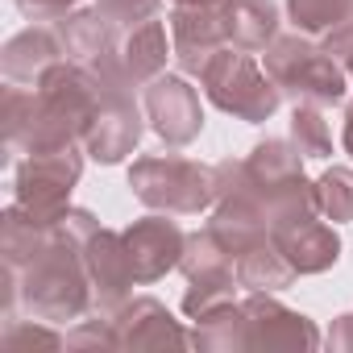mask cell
Returning a JSON list of instances; mask_svg holds the SVG:
<instances>
[{
	"label": "cell",
	"mask_w": 353,
	"mask_h": 353,
	"mask_svg": "<svg viewBox=\"0 0 353 353\" xmlns=\"http://www.w3.org/2000/svg\"><path fill=\"white\" fill-rule=\"evenodd\" d=\"M166 59H174V50H170V42H166V26H162L158 17H150V21H141V26L121 30L112 59H108L96 75L104 79V88H125V92H133V88H145L150 79H158V75L166 71Z\"/></svg>",
	"instance_id": "obj_8"
},
{
	"label": "cell",
	"mask_w": 353,
	"mask_h": 353,
	"mask_svg": "<svg viewBox=\"0 0 353 353\" xmlns=\"http://www.w3.org/2000/svg\"><path fill=\"white\" fill-rule=\"evenodd\" d=\"M141 133H145V121H141V112L133 104V92H125V88L108 92L100 112L92 117V125L83 133V154L96 158L100 166H117L137 150Z\"/></svg>",
	"instance_id": "obj_12"
},
{
	"label": "cell",
	"mask_w": 353,
	"mask_h": 353,
	"mask_svg": "<svg viewBox=\"0 0 353 353\" xmlns=\"http://www.w3.org/2000/svg\"><path fill=\"white\" fill-rule=\"evenodd\" d=\"M129 188L150 212L200 216L216 204V166L179 154H145L129 166Z\"/></svg>",
	"instance_id": "obj_3"
},
{
	"label": "cell",
	"mask_w": 353,
	"mask_h": 353,
	"mask_svg": "<svg viewBox=\"0 0 353 353\" xmlns=\"http://www.w3.org/2000/svg\"><path fill=\"white\" fill-rule=\"evenodd\" d=\"M291 141L303 158H328L332 154V133L324 125L320 104H295L291 112Z\"/></svg>",
	"instance_id": "obj_25"
},
{
	"label": "cell",
	"mask_w": 353,
	"mask_h": 353,
	"mask_svg": "<svg viewBox=\"0 0 353 353\" xmlns=\"http://www.w3.org/2000/svg\"><path fill=\"white\" fill-rule=\"evenodd\" d=\"M67 349H117L112 345V324L104 312H92L83 320H75V328L67 332Z\"/></svg>",
	"instance_id": "obj_27"
},
{
	"label": "cell",
	"mask_w": 353,
	"mask_h": 353,
	"mask_svg": "<svg viewBox=\"0 0 353 353\" xmlns=\"http://www.w3.org/2000/svg\"><path fill=\"white\" fill-rule=\"evenodd\" d=\"M179 270L188 283H237V258L221 245V237L212 229L188 233Z\"/></svg>",
	"instance_id": "obj_21"
},
{
	"label": "cell",
	"mask_w": 353,
	"mask_h": 353,
	"mask_svg": "<svg viewBox=\"0 0 353 353\" xmlns=\"http://www.w3.org/2000/svg\"><path fill=\"white\" fill-rule=\"evenodd\" d=\"M158 5H162V0H96V9H100L104 17H112L121 30L150 21V17L158 13Z\"/></svg>",
	"instance_id": "obj_29"
},
{
	"label": "cell",
	"mask_w": 353,
	"mask_h": 353,
	"mask_svg": "<svg viewBox=\"0 0 353 353\" xmlns=\"http://www.w3.org/2000/svg\"><path fill=\"white\" fill-rule=\"evenodd\" d=\"M83 262H88V274H92V291H96V307L92 312L112 316L133 295V283H137L129 250H125V233H112V229L100 225L83 241Z\"/></svg>",
	"instance_id": "obj_13"
},
{
	"label": "cell",
	"mask_w": 353,
	"mask_h": 353,
	"mask_svg": "<svg viewBox=\"0 0 353 353\" xmlns=\"http://www.w3.org/2000/svg\"><path fill=\"white\" fill-rule=\"evenodd\" d=\"M13 5L30 17V21H63L79 0H13Z\"/></svg>",
	"instance_id": "obj_30"
},
{
	"label": "cell",
	"mask_w": 353,
	"mask_h": 353,
	"mask_svg": "<svg viewBox=\"0 0 353 353\" xmlns=\"http://www.w3.org/2000/svg\"><path fill=\"white\" fill-rule=\"evenodd\" d=\"M192 349H200V353H245L250 349L245 307L237 299H229V303H216L204 316H196Z\"/></svg>",
	"instance_id": "obj_20"
},
{
	"label": "cell",
	"mask_w": 353,
	"mask_h": 353,
	"mask_svg": "<svg viewBox=\"0 0 353 353\" xmlns=\"http://www.w3.org/2000/svg\"><path fill=\"white\" fill-rule=\"evenodd\" d=\"M274 245L283 250V258L295 266V274H324L341 262V237L332 225L307 216V221H287L279 229H270Z\"/></svg>",
	"instance_id": "obj_16"
},
{
	"label": "cell",
	"mask_w": 353,
	"mask_h": 353,
	"mask_svg": "<svg viewBox=\"0 0 353 353\" xmlns=\"http://www.w3.org/2000/svg\"><path fill=\"white\" fill-rule=\"evenodd\" d=\"M237 287H241V283H188L183 312L196 320V316H204L208 307H216V303H229V299L237 295Z\"/></svg>",
	"instance_id": "obj_28"
},
{
	"label": "cell",
	"mask_w": 353,
	"mask_h": 353,
	"mask_svg": "<svg viewBox=\"0 0 353 353\" xmlns=\"http://www.w3.org/2000/svg\"><path fill=\"white\" fill-rule=\"evenodd\" d=\"M341 145H345V154L353 158V100L345 104V129H341Z\"/></svg>",
	"instance_id": "obj_33"
},
{
	"label": "cell",
	"mask_w": 353,
	"mask_h": 353,
	"mask_svg": "<svg viewBox=\"0 0 353 353\" xmlns=\"http://www.w3.org/2000/svg\"><path fill=\"white\" fill-rule=\"evenodd\" d=\"M170 5H212L216 9V5H225V0H170Z\"/></svg>",
	"instance_id": "obj_34"
},
{
	"label": "cell",
	"mask_w": 353,
	"mask_h": 353,
	"mask_svg": "<svg viewBox=\"0 0 353 353\" xmlns=\"http://www.w3.org/2000/svg\"><path fill=\"white\" fill-rule=\"evenodd\" d=\"M353 13V0H287V17L299 34L324 38Z\"/></svg>",
	"instance_id": "obj_23"
},
{
	"label": "cell",
	"mask_w": 353,
	"mask_h": 353,
	"mask_svg": "<svg viewBox=\"0 0 353 353\" xmlns=\"http://www.w3.org/2000/svg\"><path fill=\"white\" fill-rule=\"evenodd\" d=\"M266 75L295 104H320V108L341 104L345 100V79H349L341 59L324 42H312L299 30L287 34V38H274L266 46Z\"/></svg>",
	"instance_id": "obj_4"
},
{
	"label": "cell",
	"mask_w": 353,
	"mask_h": 353,
	"mask_svg": "<svg viewBox=\"0 0 353 353\" xmlns=\"http://www.w3.org/2000/svg\"><path fill=\"white\" fill-rule=\"evenodd\" d=\"M59 38H63V50L71 63H83L92 71H100L112 50H117V38H121V26L112 17H104L100 9H71L63 21H54Z\"/></svg>",
	"instance_id": "obj_17"
},
{
	"label": "cell",
	"mask_w": 353,
	"mask_h": 353,
	"mask_svg": "<svg viewBox=\"0 0 353 353\" xmlns=\"http://www.w3.org/2000/svg\"><path fill=\"white\" fill-rule=\"evenodd\" d=\"M108 324H112V345L117 349H188L192 345L183 324L154 295H129L108 316Z\"/></svg>",
	"instance_id": "obj_11"
},
{
	"label": "cell",
	"mask_w": 353,
	"mask_h": 353,
	"mask_svg": "<svg viewBox=\"0 0 353 353\" xmlns=\"http://www.w3.org/2000/svg\"><path fill=\"white\" fill-rule=\"evenodd\" d=\"M225 21H221V5H174L170 9V50L183 75H200L216 50H225Z\"/></svg>",
	"instance_id": "obj_15"
},
{
	"label": "cell",
	"mask_w": 353,
	"mask_h": 353,
	"mask_svg": "<svg viewBox=\"0 0 353 353\" xmlns=\"http://www.w3.org/2000/svg\"><path fill=\"white\" fill-rule=\"evenodd\" d=\"M0 345H5L9 353H26V349H63L67 336H59L54 328H46V320H42V324H34V320H9Z\"/></svg>",
	"instance_id": "obj_26"
},
{
	"label": "cell",
	"mask_w": 353,
	"mask_h": 353,
	"mask_svg": "<svg viewBox=\"0 0 353 353\" xmlns=\"http://www.w3.org/2000/svg\"><path fill=\"white\" fill-rule=\"evenodd\" d=\"M200 88L221 112H229L237 121H250V125L270 121L283 104L279 83L254 63V54L233 50V46L212 54V63L200 71Z\"/></svg>",
	"instance_id": "obj_6"
},
{
	"label": "cell",
	"mask_w": 353,
	"mask_h": 353,
	"mask_svg": "<svg viewBox=\"0 0 353 353\" xmlns=\"http://www.w3.org/2000/svg\"><path fill=\"white\" fill-rule=\"evenodd\" d=\"M299 274H295V266L283 258V250L274 245V237H266V241H258L254 250H245L241 258H237V283L245 287V291H287L291 283H295Z\"/></svg>",
	"instance_id": "obj_22"
},
{
	"label": "cell",
	"mask_w": 353,
	"mask_h": 353,
	"mask_svg": "<svg viewBox=\"0 0 353 353\" xmlns=\"http://www.w3.org/2000/svg\"><path fill=\"white\" fill-rule=\"evenodd\" d=\"M245 307V324H250V349H299L312 353L324 345L316 320H307L303 312L287 307L274 299V291H250L241 299Z\"/></svg>",
	"instance_id": "obj_10"
},
{
	"label": "cell",
	"mask_w": 353,
	"mask_h": 353,
	"mask_svg": "<svg viewBox=\"0 0 353 353\" xmlns=\"http://www.w3.org/2000/svg\"><path fill=\"white\" fill-rule=\"evenodd\" d=\"M183 241H188V233L170 221V212H150V216L133 221L125 229V250H129V262H133V279L137 283H158L166 270L179 266Z\"/></svg>",
	"instance_id": "obj_14"
},
{
	"label": "cell",
	"mask_w": 353,
	"mask_h": 353,
	"mask_svg": "<svg viewBox=\"0 0 353 353\" xmlns=\"http://www.w3.org/2000/svg\"><path fill=\"white\" fill-rule=\"evenodd\" d=\"M324 46H328V50L341 59V67L353 75V13H349V17H345L332 34H324Z\"/></svg>",
	"instance_id": "obj_31"
},
{
	"label": "cell",
	"mask_w": 353,
	"mask_h": 353,
	"mask_svg": "<svg viewBox=\"0 0 353 353\" xmlns=\"http://www.w3.org/2000/svg\"><path fill=\"white\" fill-rule=\"evenodd\" d=\"M324 345H328V349H336V353H353V312H345V316H336V320H332V328H328Z\"/></svg>",
	"instance_id": "obj_32"
},
{
	"label": "cell",
	"mask_w": 353,
	"mask_h": 353,
	"mask_svg": "<svg viewBox=\"0 0 353 353\" xmlns=\"http://www.w3.org/2000/svg\"><path fill=\"white\" fill-rule=\"evenodd\" d=\"M254 183H258V196L266 204V216H270V229L287 225V221H307V216H320V204H316V183L303 174V154L295 150L291 137H266L250 150L245 158Z\"/></svg>",
	"instance_id": "obj_5"
},
{
	"label": "cell",
	"mask_w": 353,
	"mask_h": 353,
	"mask_svg": "<svg viewBox=\"0 0 353 353\" xmlns=\"http://www.w3.org/2000/svg\"><path fill=\"white\" fill-rule=\"evenodd\" d=\"M145 121L150 129L166 141V145H192L204 129V108H200V92L183 79V75H158L145 83L141 96Z\"/></svg>",
	"instance_id": "obj_9"
},
{
	"label": "cell",
	"mask_w": 353,
	"mask_h": 353,
	"mask_svg": "<svg viewBox=\"0 0 353 353\" xmlns=\"http://www.w3.org/2000/svg\"><path fill=\"white\" fill-rule=\"evenodd\" d=\"M79 174H83L79 145L26 154L17 162V174H13V204L26 216H34L38 225L54 229L71 212V192L79 183Z\"/></svg>",
	"instance_id": "obj_7"
},
{
	"label": "cell",
	"mask_w": 353,
	"mask_h": 353,
	"mask_svg": "<svg viewBox=\"0 0 353 353\" xmlns=\"http://www.w3.org/2000/svg\"><path fill=\"white\" fill-rule=\"evenodd\" d=\"M316 204L320 216L332 225H353V170L349 166H328L316 179Z\"/></svg>",
	"instance_id": "obj_24"
},
{
	"label": "cell",
	"mask_w": 353,
	"mask_h": 353,
	"mask_svg": "<svg viewBox=\"0 0 353 353\" xmlns=\"http://www.w3.org/2000/svg\"><path fill=\"white\" fill-rule=\"evenodd\" d=\"M108 92L121 88H104V79L92 67L63 59L34 83V92H5V137L21 154L83 145V133Z\"/></svg>",
	"instance_id": "obj_2"
},
{
	"label": "cell",
	"mask_w": 353,
	"mask_h": 353,
	"mask_svg": "<svg viewBox=\"0 0 353 353\" xmlns=\"http://www.w3.org/2000/svg\"><path fill=\"white\" fill-rule=\"evenodd\" d=\"M67 50H63V38L54 26H30L21 34H13L5 42V50H0V67H5V75L13 83H38L54 63H63Z\"/></svg>",
	"instance_id": "obj_18"
},
{
	"label": "cell",
	"mask_w": 353,
	"mask_h": 353,
	"mask_svg": "<svg viewBox=\"0 0 353 353\" xmlns=\"http://www.w3.org/2000/svg\"><path fill=\"white\" fill-rule=\"evenodd\" d=\"M221 21H225V38L233 50L258 54L279 38V9L274 0H225L221 5Z\"/></svg>",
	"instance_id": "obj_19"
},
{
	"label": "cell",
	"mask_w": 353,
	"mask_h": 353,
	"mask_svg": "<svg viewBox=\"0 0 353 353\" xmlns=\"http://www.w3.org/2000/svg\"><path fill=\"white\" fill-rule=\"evenodd\" d=\"M96 229L100 221L88 208H71L21 270L5 266V320H13L17 303L34 320H46V324L83 320L96 307L92 274L83 262V241Z\"/></svg>",
	"instance_id": "obj_1"
}]
</instances>
